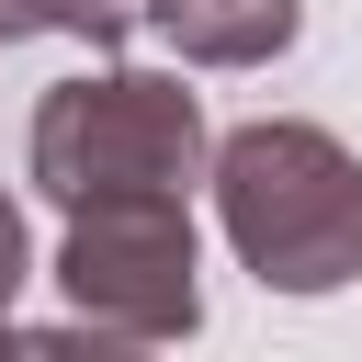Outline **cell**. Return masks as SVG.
I'll list each match as a JSON object with an SVG mask.
<instances>
[{
	"label": "cell",
	"mask_w": 362,
	"mask_h": 362,
	"mask_svg": "<svg viewBox=\"0 0 362 362\" xmlns=\"http://www.w3.org/2000/svg\"><path fill=\"white\" fill-rule=\"evenodd\" d=\"M204 181H215V226L260 272V294H339L362 272V158L328 124L260 113V124L215 136Z\"/></svg>",
	"instance_id": "6da1fadb"
},
{
	"label": "cell",
	"mask_w": 362,
	"mask_h": 362,
	"mask_svg": "<svg viewBox=\"0 0 362 362\" xmlns=\"http://www.w3.org/2000/svg\"><path fill=\"white\" fill-rule=\"evenodd\" d=\"M215 158L204 136V102L170 79V68H90V79H57L34 102V136H23V170L45 204H113V192H181L192 170Z\"/></svg>",
	"instance_id": "7a4b0ae2"
},
{
	"label": "cell",
	"mask_w": 362,
	"mask_h": 362,
	"mask_svg": "<svg viewBox=\"0 0 362 362\" xmlns=\"http://www.w3.org/2000/svg\"><path fill=\"white\" fill-rule=\"evenodd\" d=\"M57 294H68L79 328H102V339H192V328H204L192 204H181V192L79 204V215H68V249H57Z\"/></svg>",
	"instance_id": "3957f363"
},
{
	"label": "cell",
	"mask_w": 362,
	"mask_h": 362,
	"mask_svg": "<svg viewBox=\"0 0 362 362\" xmlns=\"http://www.w3.org/2000/svg\"><path fill=\"white\" fill-rule=\"evenodd\" d=\"M147 34L181 68H260L305 34V0H147Z\"/></svg>",
	"instance_id": "277c9868"
},
{
	"label": "cell",
	"mask_w": 362,
	"mask_h": 362,
	"mask_svg": "<svg viewBox=\"0 0 362 362\" xmlns=\"http://www.w3.org/2000/svg\"><path fill=\"white\" fill-rule=\"evenodd\" d=\"M147 23V0H45V34H79V45H124Z\"/></svg>",
	"instance_id": "5b68a950"
},
{
	"label": "cell",
	"mask_w": 362,
	"mask_h": 362,
	"mask_svg": "<svg viewBox=\"0 0 362 362\" xmlns=\"http://www.w3.org/2000/svg\"><path fill=\"white\" fill-rule=\"evenodd\" d=\"M23 283H34V238H23V204L0 192V328H11V305H23Z\"/></svg>",
	"instance_id": "8992f818"
},
{
	"label": "cell",
	"mask_w": 362,
	"mask_h": 362,
	"mask_svg": "<svg viewBox=\"0 0 362 362\" xmlns=\"http://www.w3.org/2000/svg\"><path fill=\"white\" fill-rule=\"evenodd\" d=\"M23 34H45V0H0V45H23Z\"/></svg>",
	"instance_id": "52a82bcc"
}]
</instances>
